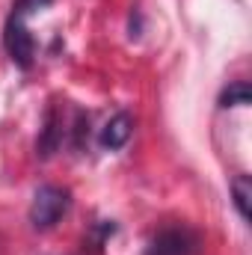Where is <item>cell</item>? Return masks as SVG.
Masks as SVG:
<instances>
[{
	"label": "cell",
	"mask_w": 252,
	"mask_h": 255,
	"mask_svg": "<svg viewBox=\"0 0 252 255\" xmlns=\"http://www.w3.org/2000/svg\"><path fill=\"white\" fill-rule=\"evenodd\" d=\"M202 247L199 235L187 226H166L157 235H151L145 255H196Z\"/></svg>",
	"instance_id": "3957f363"
},
{
	"label": "cell",
	"mask_w": 252,
	"mask_h": 255,
	"mask_svg": "<svg viewBox=\"0 0 252 255\" xmlns=\"http://www.w3.org/2000/svg\"><path fill=\"white\" fill-rule=\"evenodd\" d=\"M68 208H71V193L65 187L42 184L33 193V202H30V223H33V229L48 232L68 214Z\"/></svg>",
	"instance_id": "6da1fadb"
},
{
	"label": "cell",
	"mask_w": 252,
	"mask_h": 255,
	"mask_svg": "<svg viewBox=\"0 0 252 255\" xmlns=\"http://www.w3.org/2000/svg\"><path fill=\"white\" fill-rule=\"evenodd\" d=\"M3 45H6L9 60L18 68H24V71L33 68V63H36V39L30 36V30H27V24H24L21 15L9 12L6 27H3Z\"/></svg>",
	"instance_id": "7a4b0ae2"
},
{
	"label": "cell",
	"mask_w": 252,
	"mask_h": 255,
	"mask_svg": "<svg viewBox=\"0 0 252 255\" xmlns=\"http://www.w3.org/2000/svg\"><path fill=\"white\" fill-rule=\"evenodd\" d=\"M232 199L241 214V220H250V199H252V181L250 175H235L232 178Z\"/></svg>",
	"instance_id": "52a82bcc"
},
{
	"label": "cell",
	"mask_w": 252,
	"mask_h": 255,
	"mask_svg": "<svg viewBox=\"0 0 252 255\" xmlns=\"http://www.w3.org/2000/svg\"><path fill=\"white\" fill-rule=\"evenodd\" d=\"M130 133H133V119H130V113L122 110V113H116V116L107 119V125L101 128L98 142H101V148H107V151H119L127 139H130Z\"/></svg>",
	"instance_id": "5b68a950"
},
{
	"label": "cell",
	"mask_w": 252,
	"mask_h": 255,
	"mask_svg": "<svg viewBox=\"0 0 252 255\" xmlns=\"http://www.w3.org/2000/svg\"><path fill=\"white\" fill-rule=\"evenodd\" d=\"M113 235H116V223H113V220H101V223L95 226V241H92V247L101 250V247L107 244V238H113Z\"/></svg>",
	"instance_id": "9c48e42d"
},
{
	"label": "cell",
	"mask_w": 252,
	"mask_h": 255,
	"mask_svg": "<svg viewBox=\"0 0 252 255\" xmlns=\"http://www.w3.org/2000/svg\"><path fill=\"white\" fill-rule=\"evenodd\" d=\"M65 136H68V122H65V116H63V107H60L57 101H51L48 110H45V119H42L39 139H36V154H39L42 160L54 157V154L63 148Z\"/></svg>",
	"instance_id": "277c9868"
},
{
	"label": "cell",
	"mask_w": 252,
	"mask_h": 255,
	"mask_svg": "<svg viewBox=\"0 0 252 255\" xmlns=\"http://www.w3.org/2000/svg\"><path fill=\"white\" fill-rule=\"evenodd\" d=\"M45 6H51V0H15V3H12V15L27 18V15H33V12L45 9Z\"/></svg>",
	"instance_id": "ba28073f"
},
{
	"label": "cell",
	"mask_w": 252,
	"mask_h": 255,
	"mask_svg": "<svg viewBox=\"0 0 252 255\" xmlns=\"http://www.w3.org/2000/svg\"><path fill=\"white\" fill-rule=\"evenodd\" d=\"M252 104V86L247 80H238L220 92V107H247Z\"/></svg>",
	"instance_id": "8992f818"
}]
</instances>
